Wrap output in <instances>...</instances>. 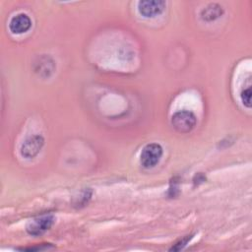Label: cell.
<instances>
[{
  "mask_svg": "<svg viewBox=\"0 0 252 252\" xmlns=\"http://www.w3.org/2000/svg\"><path fill=\"white\" fill-rule=\"evenodd\" d=\"M171 123L176 131L180 133H188L196 126L197 118L192 111L179 110L172 115Z\"/></svg>",
  "mask_w": 252,
  "mask_h": 252,
  "instance_id": "obj_1",
  "label": "cell"
},
{
  "mask_svg": "<svg viewBox=\"0 0 252 252\" xmlns=\"http://www.w3.org/2000/svg\"><path fill=\"white\" fill-rule=\"evenodd\" d=\"M165 6L162 0H143L138 3V11L145 18H154L161 14Z\"/></svg>",
  "mask_w": 252,
  "mask_h": 252,
  "instance_id": "obj_4",
  "label": "cell"
},
{
  "mask_svg": "<svg viewBox=\"0 0 252 252\" xmlns=\"http://www.w3.org/2000/svg\"><path fill=\"white\" fill-rule=\"evenodd\" d=\"M54 222L52 215H44L32 219L27 224V231L32 235H39L49 229Z\"/></svg>",
  "mask_w": 252,
  "mask_h": 252,
  "instance_id": "obj_5",
  "label": "cell"
},
{
  "mask_svg": "<svg viewBox=\"0 0 252 252\" xmlns=\"http://www.w3.org/2000/svg\"><path fill=\"white\" fill-rule=\"evenodd\" d=\"M161 157V146L157 143H151L143 148L140 156V162L145 168H153L159 162Z\"/></svg>",
  "mask_w": 252,
  "mask_h": 252,
  "instance_id": "obj_2",
  "label": "cell"
},
{
  "mask_svg": "<svg viewBox=\"0 0 252 252\" xmlns=\"http://www.w3.org/2000/svg\"><path fill=\"white\" fill-rule=\"evenodd\" d=\"M241 100L247 107H251V89L248 88L241 93Z\"/></svg>",
  "mask_w": 252,
  "mask_h": 252,
  "instance_id": "obj_8",
  "label": "cell"
},
{
  "mask_svg": "<svg viewBox=\"0 0 252 252\" xmlns=\"http://www.w3.org/2000/svg\"><path fill=\"white\" fill-rule=\"evenodd\" d=\"M191 239V236L189 237V236H186V237H184L183 239H181L177 244H175V246L174 247H172L171 248V250H180L189 240Z\"/></svg>",
  "mask_w": 252,
  "mask_h": 252,
  "instance_id": "obj_9",
  "label": "cell"
},
{
  "mask_svg": "<svg viewBox=\"0 0 252 252\" xmlns=\"http://www.w3.org/2000/svg\"><path fill=\"white\" fill-rule=\"evenodd\" d=\"M222 14H223V10H222L221 6H220L219 4H216V3H212V4H209L206 8H204L201 11V18L204 21L212 22V21H215L218 18L221 17Z\"/></svg>",
  "mask_w": 252,
  "mask_h": 252,
  "instance_id": "obj_7",
  "label": "cell"
},
{
  "mask_svg": "<svg viewBox=\"0 0 252 252\" xmlns=\"http://www.w3.org/2000/svg\"><path fill=\"white\" fill-rule=\"evenodd\" d=\"M31 27L32 20L27 14L24 13L14 16L9 23V29L14 34L25 33L31 29Z\"/></svg>",
  "mask_w": 252,
  "mask_h": 252,
  "instance_id": "obj_6",
  "label": "cell"
},
{
  "mask_svg": "<svg viewBox=\"0 0 252 252\" xmlns=\"http://www.w3.org/2000/svg\"><path fill=\"white\" fill-rule=\"evenodd\" d=\"M44 144V139L41 135H32L29 137L21 146V155L26 158H34L41 150Z\"/></svg>",
  "mask_w": 252,
  "mask_h": 252,
  "instance_id": "obj_3",
  "label": "cell"
}]
</instances>
